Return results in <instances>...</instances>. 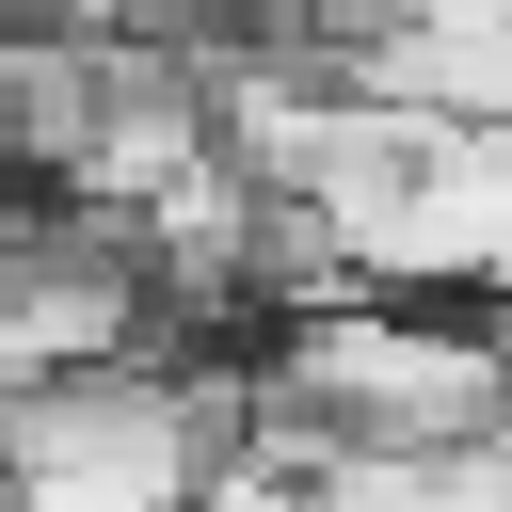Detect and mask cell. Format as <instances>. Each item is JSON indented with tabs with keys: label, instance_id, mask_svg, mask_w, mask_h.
Returning a JSON list of instances; mask_svg holds the SVG:
<instances>
[{
	"label": "cell",
	"instance_id": "cell-1",
	"mask_svg": "<svg viewBox=\"0 0 512 512\" xmlns=\"http://www.w3.org/2000/svg\"><path fill=\"white\" fill-rule=\"evenodd\" d=\"M240 400L304 416L320 448H464V432H512V336L448 320L416 288H320V304L256 320Z\"/></svg>",
	"mask_w": 512,
	"mask_h": 512
},
{
	"label": "cell",
	"instance_id": "cell-2",
	"mask_svg": "<svg viewBox=\"0 0 512 512\" xmlns=\"http://www.w3.org/2000/svg\"><path fill=\"white\" fill-rule=\"evenodd\" d=\"M208 16H256V32H336V16H368V0H208Z\"/></svg>",
	"mask_w": 512,
	"mask_h": 512
}]
</instances>
